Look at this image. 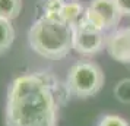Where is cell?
Segmentation results:
<instances>
[{"mask_svg":"<svg viewBox=\"0 0 130 126\" xmlns=\"http://www.w3.org/2000/svg\"><path fill=\"white\" fill-rule=\"evenodd\" d=\"M61 3H73V2H77V0H59Z\"/></svg>","mask_w":130,"mask_h":126,"instance_id":"12","label":"cell"},{"mask_svg":"<svg viewBox=\"0 0 130 126\" xmlns=\"http://www.w3.org/2000/svg\"><path fill=\"white\" fill-rule=\"evenodd\" d=\"M31 48L42 57L61 59L73 48L72 26L51 19H37L28 32Z\"/></svg>","mask_w":130,"mask_h":126,"instance_id":"2","label":"cell"},{"mask_svg":"<svg viewBox=\"0 0 130 126\" xmlns=\"http://www.w3.org/2000/svg\"><path fill=\"white\" fill-rule=\"evenodd\" d=\"M83 15L89 24L102 32L116 28L123 16L114 0H91Z\"/></svg>","mask_w":130,"mask_h":126,"instance_id":"4","label":"cell"},{"mask_svg":"<svg viewBox=\"0 0 130 126\" xmlns=\"http://www.w3.org/2000/svg\"><path fill=\"white\" fill-rule=\"evenodd\" d=\"M121 15H130V0H114Z\"/></svg>","mask_w":130,"mask_h":126,"instance_id":"11","label":"cell"},{"mask_svg":"<svg viewBox=\"0 0 130 126\" xmlns=\"http://www.w3.org/2000/svg\"><path fill=\"white\" fill-rule=\"evenodd\" d=\"M104 73L94 62H77L69 69L66 78V88L79 98H89L96 95L104 85Z\"/></svg>","mask_w":130,"mask_h":126,"instance_id":"3","label":"cell"},{"mask_svg":"<svg viewBox=\"0 0 130 126\" xmlns=\"http://www.w3.org/2000/svg\"><path fill=\"white\" fill-rule=\"evenodd\" d=\"M22 10V0H0V19H16Z\"/></svg>","mask_w":130,"mask_h":126,"instance_id":"7","label":"cell"},{"mask_svg":"<svg viewBox=\"0 0 130 126\" xmlns=\"http://www.w3.org/2000/svg\"><path fill=\"white\" fill-rule=\"evenodd\" d=\"M72 32H73V48L77 53L85 56H92L98 53L105 43L104 32L89 24L85 15L72 26Z\"/></svg>","mask_w":130,"mask_h":126,"instance_id":"5","label":"cell"},{"mask_svg":"<svg viewBox=\"0 0 130 126\" xmlns=\"http://www.w3.org/2000/svg\"><path fill=\"white\" fill-rule=\"evenodd\" d=\"M108 54L120 63H130V26L112 31L105 40Z\"/></svg>","mask_w":130,"mask_h":126,"instance_id":"6","label":"cell"},{"mask_svg":"<svg viewBox=\"0 0 130 126\" xmlns=\"http://www.w3.org/2000/svg\"><path fill=\"white\" fill-rule=\"evenodd\" d=\"M60 82L50 73L22 75L9 85L6 126H57Z\"/></svg>","mask_w":130,"mask_h":126,"instance_id":"1","label":"cell"},{"mask_svg":"<svg viewBox=\"0 0 130 126\" xmlns=\"http://www.w3.org/2000/svg\"><path fill=\"white\" fill-rule=\"evenodd\" d=\"M100 126H130L123 117L114 116V114H107L100 122Z\"/></svg>","mask_w":130,"mask_h":126,"instance_id":"10","label":"cell"},{"mask_svg":"<svg viewBox=\"0 0 130 126\" xmlns=\"http://www.w3.org/2000/svg\"><path fill=\"white\" fill-rule=\"evenodd\" d=\"M15 40V30L10 21L0 19V54L5 53Z\"/></svg>","mask_w":130,"mask_h":126,"instance_id":"8","label":"cell"},{"mask_svg":"<svg viewBox=\"0 0 130 126\" xmlns=\"http://www.w3.org/2000/svg\"><path fill=\"white\" fill-rule=\"evenodd\" d=\"M114 95H116V98L120 103L130 104V78H124L116 84Z\"/></svg>","mask_w":130,"mask_h":126,"instance_id":"9","label":"cell"}]
</instances>
